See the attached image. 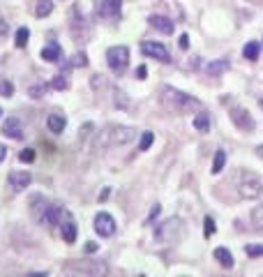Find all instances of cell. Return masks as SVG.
<instances>
[{
    "mask_svg": "<svg viewBox=\"0 0 263 277\" xmlns=\"http://www.w3.org/2000/svg\"><path fill=\"white\" fill-rule=\"evenodd\" d=\"M159 102L169 113H178V115L194 113L196 109H201V102H198L196 97L187 95V92L178 90V88H173V86H161Z\"/></svg>",
    "mask_w": 263,
    "mask_h": 277,
    "instance_id": "1",
    "label": "cell"
},
{
    "mask_svg": "<svg viewBox=\"0 0 263 277\" xmlns=\"http://www.w3.org/2000/svg\"><path fill=\"white\" fill-rule=\"evenodd\" d=\"M136 138V129L134 127H125V125H113V127L102 129V134L97 136V146L95 150H104L109 146H125V143Z\"/></svg>",
    "mask_w": 263,
    "mask_h": 277,
    "instance_id": "2",
    "label": "cell"
},
{
    "mask_svg": "<svg viewBox=\"0 0 263 277\" xmlns=\"http://www.w3.org/2000/svg\"><path fill=\"white\" fill-rule=\"evenodd\" d=\"M183 235H185V222L180 220V217H171L164 224L155 226V238L159 240V243H175V240H180Z\"/></svg>",
    "mask_w": 263,
    "mask_h": 277,
    "instance_id": "3",
    "label": "cell"
},
{
    "mask_svg": "<svg viewBox=\"0 0 263 277\" xmlns=\"http://www.w3.org/2000/svg\"><path fill=\"white\" fill-rule=\"evenodd\" d=\"M106 63L113 74H125L129 65V49L127 46H111L106 51Z\"/></svg>",
    "mask_w": 263,
    "mask_h": 277,
    "instance_id": "4",
    "label": "cell"
},
{
    "mask_svg": "<svg viewBox=\"0 0 263 277\" xmlns=\"http://www.w3.org/2000/svg\"><path fill=\"white\" fill-rule=\"evenodd\" d=\"M238 192L242 199H258L263 194V180L256 173H242L238 183Z\"/></svg>",
    "mask_w": 263,
    "mask_h": 277,
    "instance_id": "5",
    "label": "cell"
},
{
    "mask_svg": "<svg viewBox=\"0 0 263 277\" xmlns=\"http://www.w3.org/2000/svg\"><path fill=\"white\" fill-rule=\"evenodd\" d=\"M231 120H233V125L238 129H242V132H254V127H256V123H254L252 113H249L247 109H242V106H231Z\"/></svg>",
    "mask_w": 263,
    "mask_h": 277,
    "instance_id": "6",
    "label": "cell"
},
{
    "mask_svg": "<svg viewBox=\"0 0 263 277\" xmlns=\"http://www.w3.org/2000/svg\"><path fill=\"white\" fill-rule=\"evenodd\" d=\"M95 9L102 18L106 21H113V18L120 16V9H123V3L120 0H95Z\"/></svg>",
    "mask_w": 263,
    "mask_h": 277,
    "instance_id": "7",
    "label": "cell"
},
{
    "mask_svg": "<svg viewBox=\"0 0 263 277\" xmlns=\"http://www.w3.org/2000/svg\"><path fill=\"white\" fill-rule=\"evenodd\" d=\"M63 215H65L63 206H58V203H46L44 210L39 212V222L46 226H58L60 220H63Z\"/></svg>",
    "mask_w": 263,
    "mask_h": 277,
    "instance_id": "8",
    "label": "cell"
},
{
    "mask_svg": "<svg viewBox=\"0 0 263 277\" xmlns=\"http://www.w3.org/2000/svg\"><path fill=\"white\" fill-rule=\"evenodd\" d=\"M95 231L102 235V238H111V235L118 231V226H115V220L109 215V212H99V215L95 217Z\"/></svg>",
    "mask_w": 263,
    "mask_h": 277,
    "instance_id": "9",
    "label": "cell"
},
{
    "mask_svg": "<svg viewBox=\"0 0 263 277\" xmlns=\"http://www.w3.org/2000/svg\"><path fill=\"white\" fill-rule=\"evenodd\" d=\"M69 268L72 272H83V275H106V266L99 261H72Z\"/></svg>",
    "mask_w": 263,
    "mask_h": 277,
    "instance_id": "10",
    "label": "cell"
},
{
    "mask_svg": "<svg viewBox=\"0 0 263 277\" xmlns=\"http://www.w3.org/2000/svg\"><path fill=\"white\" fill-rule=\"evenodd\" d=\"M141 51L148 55V58H155V60H159V63H169V60H171V55H169V51H166V46L159 44V42H143V44H141Z\"/></svg>",
    "mask_w": 263,
    "mask_h": 277,
    "instance_id": "11",
    "label": "cell"
},
{
    "mask_svg": "<svg viewBox=\"0 0 263 277\" xmlns=\"http://www.w3.org/2000/svg\"><path fill=\"white\" fill-rule=\"evenodd\" d=\"M60 235H63L65 243H74L76 240V224H74L72 215L67 210H65L63 220H60Z\"/></svg>",
    "mask_w": 263,
    "mask_h": 277,
    "instance_id": "12",
    "label": "cell"
},
{
    "mask_svg": "<svg viewBox=\"0 0 263 277\" xmlns=\"http://www.w3.org/2000/svg\"><path fill=\"white\" fill-rule=\"evenodd\" d=\"M32 183V175L28 173V171H14V173H9V185H12L14 192H23V189H28V185Z\"/></svg>",
    "mask_w": 263,
    "mask_h": 277,
    "instance_id": "13",
    "label": "cell"
},
{
    "mask_svg": "<svg viewBox=\"0 0 263 277\" xmlns=\"http://www.w3.org/2000/svg\"><path fill=\"white\" fill-rule=\"evenodd\" d=\"M3 134L9 138H16V141H21L23 138V127H21V120L16 118H9L3 123Z\"/></svg>",
    "mask_w": 263,
    "mask_h": 277,
    "instance_id": "14",
    "label": "cell"
},
{
    "mask_svg": "<svg viewBox=\"0 0 263 277\" xmlns=\"http://www.w3.org/2000/svg\"><path fill=\"white\" fill-rule=\"evenodd\" d=\"M148 23H150L155 30L164 32V35H171V32H173V23H171V18L159 16V14H152V16L148 18Z\"/></svg>",
    "mask_w": 263,
    "mask_h": 277,
    "instance_id": "15",
    "label": "cell"
},
{
    "mask_svg": "<svg viewBox=\"0 0 263 277\" xmlns=\"http://www.w3.org/2000/svg\"><path fill=\"white\" fill-rule=\"evenodd\" d=\"M215 259L219 261L221 268H233V256H231V252L226 247H217L215 249Z\"/></svg>",
    "mask_w": 263,
    "mask_h": 277,
    "instance_id": "16",
    "label": "cell"
},
{
    "mask_svg": "<svg viewBox=\"0 0 263 277\" xmlns=\"http://www.w3.org/2000/svg\"><path fill=\"white\" fill-rule=\"evenodd\" d=\"M192 123H194V129H198V132H203V134H206L208 129H210V115H208L206 111H201V113H198V115H194V120H192Z\"/></svg>",
    "mask_w": 263,
    "mask_h": 277,
    "instance_id": "17",
    "label": "cell"
},
{
    "mask_svg": "<svg viewBox=\"0 0 263 277\" xmlns=\"http://www.w3.org/2000/svg\"><path fill=\"white\" fill-rule=\"evenodd\" d=\"M42 58L49 60V63H55V60L60 58V46L55 44V42H51L49 46H44V49H42Z\"/></svg>",
    "mask_w": 263,
    "mask_h": 277,
    "instance_id": "18",
    "label": "cell"
},
{
    "mask_svg": "<svg viewBox=\"0 0 263 277\" xmlns=\"http://www.w3.org/2000/svg\"><path fill=\"white\" fill-rule=\"evenodd\" d=\"M46 125H49V129H51L53 134H60V132L65 129V125H67V120H65L63 115H49Z\"/></svg>",
    "mask_w": 263,
    "mask_h": 277,
    "instance_id": "19",
    "label": "cell"
},
{
    "mask_svg": "<svg viewBox=\"0 0 263 277\" xmlns=\"http://www.w3.org/2000/svg\"><path fill=\"white\" fill-rule=\"evenodd\" d=\"M258 53H261V46L256 44V42H247L242 49V55L247 60H258Z\"/></svg>",
    "mask_w": 263,
    "mask_h": 277,
    "instance_id": "20",
    "label": "cell"
},
{
    "mask_svg": "<svg viewBox=\"0 0 263 277\" xmlns=\"http://www.w3.org/2000/svg\"><path fill=\"white\" fill-rule=\"evenodd\" d=\"M226 67H229V63H226V60H215V63L208 65V74H210V76H217V74L226 72Z\"/></svg>",
    "mask_w": 263,
    "mask_h": 277,
    "instance_id": "21",
    "label": "cell"
},
{
    "mask_svg": "<svg viewBox=\"0 0 263 277\" xmlns=\"http://www.w3.org/2000/svg\"><path fill=\"white\" fill-rule=\"evenodd\" d=\"M51 9H53V3H51V0H39V3H37V9H35V16H49L51 14Z\"/></svg>",
    "mask_w": 263,
    "mask_h": 277,
    "instance_id": "22",
    "label": "cell"
},
{
    "mask_svg": "<svg viewBox=\"0 0 263 277\" xmlns=\"http://www.w3.org/2000/svg\"><path fill=\"white\" fill-rule=\"evenodd\" d=\"M226 164V152L224 150H217L215 152V162H212V173H219Z\"/></svg>",
    "mask_w": 263,
    "mask_h": 277,
    "instance_id": "23",
    "label": "cell"
},
{
    "mask_svg": "<svg viewBox=\"0 0 263 277\" xmlns=\"http://www.w3.org/2000/svg\"><path fill=\"white\" fill-rule=\"evenodd\" d=\"M28 37H30V30H28V28H18V30H16V39H14V44H16L18 49H23V46L28 44Z\"/></svg>",
    "mask_w": 263,
    "mask_h": 277,
    "instance_id": "24",
    "label": "cell"
},
{
    "mask_svg": "<svg viewBox=\"0 0 263 277\" xmlns=\"http://www.w3.org/2000/svg\"><path fill=\"white\" fill-rule=\"evenodd\" d=\"M252 224L256 226L258 231H263V206H256L252 210Z\"/></svg>",
    "mask_w": 263,
    "mask_h": 277,
    "instance_id": "25",
    "label": "cell"
},
{
    "mask_svg": "<svg viewBox=\"0 0 263 277\" xmlns=\"http://www.w3.org/2000/svg\"><path fill=\"white\" fill-rule=\"evenodd\" d=\"M152 141H155V134H152V132H143L141 134V143H138V150H148V148L152 146Z\"/></svg>",
    "mask_w": 263,
    "mask_h": 277,
    "instance_id": "26",
    "label": "cell"
},
{
    "mask_svg": "<svg viewBox=\"0 0 263 277\" xmlns=\"http://www.w3.org/2000/svg\"><path fill=\"white\" fill-rule=\"evenodd\" d=\"M215 222H212V217H206V222H203V235L206 238H210V235H215Z\"/></svg>",
    "mask_w": 263,
    "mask_h": 277,
    "instance_id": "27",
    "label": "cell"
},
{
    "mask_svg": "<svg viewBox=\"0 0 263 277\" xmlns=\"http://www.w3.org/2000/svg\"><path fill=\"white\" fill-rule=\"evenodd\" d=\"M245 252H247V256H263V245H247L245 247Z\"/></svg>",
    "mask_w": 263,
    "mask_h": 277,
    "instance_id": "28",
    "label": "cell"
},
{
    "mask_svg": "<svg viewBox=\"0 0 263 277\" xmlns=\"http://www.w3.org/2000/svg\"><path fill=\"white\" fill-rule=\"evenodd\" d=\"M67 86H69V83H67V78H65V76H60V74L53 78V81H51V88H55V90H65V88H67Z\"/></svg>",
    "mask_w": 263,
    "mask_h": 277,
    "instance_id": "29",
    "label": "cell"
},
{
    "mask_svg": "<svg viewBox=\"0 0 263 277\" xmlns=\"http://www.w3.org/2000/svg\"><path fill=\"white\" fill-rule=\"evenodd\" d=\"M18 160L26 162V164H30V162H35V150L32 148H26V150H21V155H18Z\"/></svg>",
    "mask_w": 263,
    "mask_h": 277,
    "instance_id": "30",
    "label": "cell"
},
{
    "mask_svg": "<svg viewBox=\"0 0 263 277\" xmlns=\"http://www.w3.org/2000/svg\"><path fill=\"white\" fill-rule=\"evenodd\" d=\"M0 95H3V97H12L14 95V86H12V83H9V81L0 83Z\"/></svg>",
    "mask_w": 263,
    "mask_h": 277,
    "instance_id": "31",
    "label": "cell"
},
{
    "mask_svg": "<svg viewBox=\"0 0 263 277\" xmlns=\"http://www.w3.org/2000/svg\"><path fill=\"white\" fill-rule=\"evenodd\" d=\"M69 63H72V67H83V65L88 63V58H86V53H76Z\"/></svg>",
    "mask_w": 263,
    "mask_h": 277,
    "instance_id": "32",
    "label": "cell"
},
{
    "mask_svg": "<svg viewBox=\"0 0 263 277\" xmlns=\"http://www.w3.org/2000/svg\"><path fill=\"white\" fill-rule=\"evenodd\" d=\"M44 88H46V83H42V86H32V88H30V95H32V97H42Z\"/></svg>",
    "mask_w": 263,
    "mask_h": 277,
    "instance_id": "33",
    "label": "cell"
},
{
    "mask_svg": "<svg viewBox=\"0 0 263 277\" xmlns=\"http://www.w3.org/2000/svg\"><path fill=\"white\" fill-rule=\"evenodd\" d=\"M104 76H99V74H95V76H92V88H95V90H97V88H99V86H104Z\"/></svg>",
    "mask_w": 263,
    "mask_h": 277,
    "instance_id": "34",
    "label": "cell"
},
{
    "mask_svg": "<svg viewBox=\"0 0 263 277\" xmlns=\"http://www.w3.org/2000/svg\"><path fill=\"white\" fill-rule=\"evenodd\" d=\"M159 210H161L159 203H157V206H152V208H150V215H148V220H146V222H152V220H155V217L159 215Z\"/></svg>",
    "mask_w": 263,
    "mask_h": 277,
    "instance_id": "35",
    "label": "cell"
},
{
    "mask_svg": "<svg viewBox=\"0 0 263 277\" xmlns=\"http://www.w3.org/2000/svg\"><path fill=\"white\" fill-rule=\"evenodd\" d=\"M180 49H189V37L187 35H180Z\"/></svg>",
    "mask_w": 263,
    "mask_h": 277,
    "instance_id": "36",
    "label": "cell"
},
{
    "mask_svg": "<svg viewBox=\"0 0 263 277\" xmlns=\"http://www.w3.org/2000/svg\"><path fill=\"white\" fill-rule=\"evenodd\" d=\"M97 252V245L95 243H88L86 245V254H95Z\"/></svg>",
    "mask_w": 263,
    "mask_h": 277,
    "instance_id": "37",
    "label": "cell"
},
{
    "mask_svg": "<svg viewBox=\"0 0 263 277\" xmlns=\"http://www.w3.org/2000/svg\"><path fill=\"white\" fill-rule=\"evenodd\" d=\"M7 32V23H5V18L0 16V35H5Z\"/></svg>",
    "mask_w": 263,
    "mask_h": 277,
    "instance_id": "38",
    "label": "cell"
},
{
    "mask_svg": "<svg viewBox=\"0 0 263 277\" xmlns=\"http://www.w3.org/2000/svg\"><path fill=\"white\" fill-rule=\"evenodd\" d=\"M109 192H111V189H109V187H106V189H104V192H102V194H99V201H106V199H109Z\"/></svg>",
    "mask_w": 263,
    "mask_h": 277,
    "instance_id": "39",
    "label": "cell"
},
{
    "mask_svg": "<svg viewBox=\"0 0 263 277\" xmlns=\"http://www.w3.org/2000/svg\"><path fill=\"white\" fill-rule=\"evenodd\" d=\"M5 155H7V148H5V146H3V143H0V162H3V160H5Z\"/></svg>",
    "mask_w": 263,
    "mask_h": 277,
    "instance_id": "40",
    "label": "cell"
},
{
    "mask_svg": "<svg viewBox=\"0 0 263 277\" xmlns=\"http://www.w3.org/2000/svg\"><path fill=\"white\" fill-rule=\"evenodd\" d=\"M136 76H141V78H146V67H138V72H136Z\"/></svg>",
    "mask_w": 263,
    "mask_h": 277,
    "instance_id": "41",
    "label": "cell"
},
{
    "mask_svg": "<svg viewBox=\"0 0 263 277\" xmlns=\"http://www.w3.org/2000/svg\"><path fill=\"white\" fill-rule=\"evenodd\" d=\"M256 155H258V157H263V146H258V148H256Z\"/></svg>",
    "mask_w": 263,
    "mask_h": 277,
    "instance_id": "42",
    "label": "cell"
},
{
    "mask_svg": "<svg viewBox=\"0 0 263 277\" xmlns=\"http://www.w3.org/2000/svg\"><path fill=\"white\" fill-rule=\"evenodd\" d=\"M258 104H261V109H263V100H261V102H258Z\"/></svg>",
    "mask_w": 263,
    "mask_h": 277,
    "instance_id": "43",
    "label": "cell"
},
{
    "mask_svg": "<svg viewBox=\"0 0 263 277\" xmlns=\"http://www.w3.org/2000/svg\"><path fill=\"white\" fill-rule=\"evenodd\" d=\"M0 115H3V109H0Z\"/></svg>",
    "mask_w": 263,
    "mask_h": 277,
    "instance_id": "44",
    "label": "cell"
}]
</instances>
